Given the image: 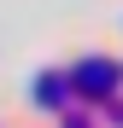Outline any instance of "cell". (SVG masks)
I'll use <instances>...</instances> for the list:
<instances>
[{"label":"cell","instance_id":"1","mask_svg":"<svg viewBox=\"0 0 123 128\" xmlns=\"http://www.w3.org/2000/svg\"><path fill=\"white\" fill-rule=\"evenodd\" d=\"M70 88H82V93H111V88H117V64H111V58L76 64V70H70Z\"/></svg>","mask_w":123,"mask_h":128},{"label":"cell","instance_id":"2","mask_svg":"<svg viewBox=\"0 0 123 128\" xmlns=\"http://www.w3.org/2000/svg\"><path fill=\"white\" fill-rule=\"evenodd\" d=\"M35 93L47 99V105H65V93H70V82H65V76H47V82H41Z\"/></svg>","mask_w":123,"mask_h":128}]
</instances>
